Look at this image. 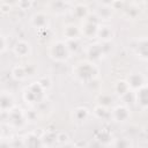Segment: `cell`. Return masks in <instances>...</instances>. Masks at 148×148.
<instances>
[{
	"label": "cell",
	"instance_id": "obj_1",
	"mask_svg": "<svg viewBox=\"0 0 148 148\" xmlns=\"http://www.w3.org/2000/svg\"><path fill=\"white\" fill-rule=\"evenodd\" d=\"M73 74L75 77L82 82L90 81L95 79L98 74V68L92 61H80L73 67Z\"/></svg>",
	"mask_w": 148,
	"mask_h": 148
},
{
	"label": "cell",
	"instance_id": "obj_2",
	"mask_svg": "<svg viewBox=\"0 0 148 148\" xmlns=\"http://www.w3.org/2000/svg\"><path fill=\"white\" fill-rule=\"evenodd\" d=\"M71 52L67 47V44L62 40L54 42L50 47V56L56 61H65L68 59Z\"/></svg>",
	"mask_w": 148,
	"mask_h": 148
},
{
	"label": "cell",
	"instance_id": "obj_3",
	"mask_svg": "<svg viewBox=\"0 0 148 148\" xmlns=\"http://www.w3.org/2000/svg\"><path fill=\"white\" fill-rule=\"evenodd\" d=\"M44 89L39 86L38 82H34L31 83L24 91V99L27 101V103H36L40 99V97L43 96Z\"/></svg>",
	"mask_w": 148,
	"mask_h": 148
},
{
	"label": "cell",
	"instance_id": "obj_4",
	"mask_svg": "<svg viewBox=\"0 0 148 148\" xmlns=\"http://www.w3.org/2000/svg\"><path fill=\"white\" fill-rule=\"evenodd\" d=\"M98 21H92L88 17L83 20V23L80 28V32L86 38H95L97 36V29H98Z\"/></svg>",
	"mask_w": 148,
	"mask_h": 148
},
{
	"label": "cell",
	"instance_id": "obj_5",
	"mask_svg": "<svg viewBox=\"0 0 148 148\" xmlns=\"http://www.w3.org/2000/svg\"><path fill=\"white\" fill-rule=\"evenodd\" d=\"M110 116L113 118L114 121L124 123V121H126L130 118L131 112H130L128 108H126L125 105H118V106H116L112 110V112L110 113Z\"/></svg>",
	"mask_w": 148,
	"mask_h": 148
},
{
	"label": "cell",
	"instance_id": "obj_6",
	"mask_svg": "<svg viewBox=\"0 0 148 148\" xmlns=\"http://www.w3.org/2000/svg\"><path fill=\"white\" fill-rule=\"evenodd\" d=\"M134 99L140 109L146 110L148 106V97H147V84H143L134 92Z\"/></svg>",
	"mask_w": 148,
	"mask_h": 148
},
{
	"label": "cell",
	"instance_id": "obj_7",
	"mask_svg": "<svg viewBox=\"0 0 148 148\" xmlns=\"http://www.w3.org/2000/svg\"><path fill=\"white\" fill-rule=\"evenodd\" d=\"M127 84L130 87L131 90L135 91L136 89H139L140 87H142L143 84H146V79L141 73H133L128 76L127 79Z\"/></svg>",
	"mask_w": 148,
	"mask_h": 148
},
{
	"label": "cell",
	"instance_id": "obj_8",
	"mask_svg": "<svg viewBox=\"0 0 148 148\" xmlns=\"http://www.w3.org/2000/svg\"><path fill=\"white\" fill-rule=\"evenodd\" d=\"M62 34H64V36L66 37L67 40H76L79 38V36L81 35L80 28L76 24H72V23L64 27Z\"/></svg>",
	"mask_w": 148,
	"mask_h": 148
},
{
	"label": "cell",
	"instance_id": "obj_9",
	"mask_svg": "<svg viewBox=\"0 0 148 148\" xmlns=\"http://www.w3.org/2000/svg\"><path fill=\"white\" fill-rule=\"evenodd\" d=\"M14 53L17 57H27L30 53V44L25 40H17L14 45Z\"/></svg>",
	"mask_w": 148,
	"mask_h": 148
},
{
	"label": "cell",
	"instance_id": "obj_10",
	"mask_svg": "<svg viewBox=\"0 0 148 148\" xmlns=\"http://www.w3.org/2000/svg\"><path fill=\"white\" fill-rule=\"evenodd\" d=\"M113 30L111 29L110 25H98L97 29V36L98 38H101L103 42H110L113 38Z\"/></svg>",
	"mask_w": 148,
	"mask_h": 148
},
{
	"label": "cell",
	"instance_id": "obj_11",
	"mask_svg": "<svg viewBox=\"0 0 148 148\" xmlns=\"http://www.w3.org/2000/svg\"><path fill=\"white\" fill-rule=\"evenodd\" d=\"M31 23L37 29H47V16L44 13H36L31 18Z\"/></svg>",
	"mask_w": 148,
	"mask_h": 148
},
{
	"label": "cell",
	"instance_id": "obj_12",
	"mask_svg": "<svg viewBox=\"0 0 148 148\" xmlns=\"http://www.w3.org/2000/svg\"><path fill=\"white\" fill-rule=\"evenodd\" d=\"M87 54L90 59L96 60V59H101L103 57V46L101 44H91L89 45V47L87 49Z\"/></svg>",
	"mask_w": 148,
	"mask_h": 148
},
{
	"label": "cell",
	"instance_id": "obj_13",
	"mask_svg": "<svg viewBox=\"0 0 148 148\" xmlns=\"http://www.w3.org/2000/svg\"><path fill=\"white\" fill-rule=\"evenodd\" d=\"M14 99L9 94H1L0 95V110L7 111L13 109Z\"/></svg>",
	"mask_w": 148,
	"mask_h": 148
},
{
	"label": "cell",
	"instance_id": "obj_14",
	"mask_svg": "<svg viewBox=\"0 0 148 148\" xmlns=\"http://www.w3.org/2000/svg\"><path fill=\"white\" fill-rule=\"evenodd\" d=\"M135 52H136V54H138L142 60H147L148 51H147V39H146V38L139 39V43H138V45L135 46Z\"/></svg>",
	"mask_w": 148,
	"mask_h": 148
},
{
	"label": "cell",
	"instance_id": "obj_15",
	"mask_svg": "<svg viewBox=\"0 0 148 148\" xmlns=\"http://www.w3.org/2000/svg\"><path fill=\"white\" fill-rule=\"evenodd\" d=\"M73 15L77 18H82L84 20L88 15H89V10H88V7L83 3H77L75 5L74 9H73Z\"/></svg>",
	"mask_w": 148,
	"mask_h": 148
},
{
	"label": "cell",
	"instance_id": "obj_16",
	"mask_svg": "<svg viewBox=\"0 0 148 148\" xmlns=\"http://www.w3.org/2000/svg\"><path fill=\"white\" fill-rule=\"evenodd\" d=\"M131 89H130V87H128V84H127V82L125 81V80H119V81H117L116 82V84H114V91L119 95V96H124L126 92H128Z\"/></svg>",
	"mask_w": 148,
	"mask_h": 148
},
{
	"label": "cell",
	"instance_id": "obj_17",
	"mask_svg": "<svg viewBox=\"0 0 148 148\" xmlns=\"http://www.w3.org/2000/svg\"><path fill=\"white\" fill-rule=\"evenodd\" d=\"M73 116H74V118H75L77 121H83V120H86V119L88 118V116H89V110H88L87 108H77V109L74 110Z\"/></svg>",
	"mask_w": 148,
	"mask_h": 148
},
{
	"label": "cell",
	"instance_id": "obj_18",
	"mask_svg": "<svg viewBox=\"0 0 148 148\" xmlns=\"http://www.w3.org/2000/svg\"><path fill=\"white\" fill-rule=\"evenodd\" d=\"M12 75L15 80H23L27 76V72H25V67L24 66H15L12 71Z\"/></svg>",
	"mask_w": 148,
	"mask_h": 148
},
{
	"label": "cell",
	"instance_id": "obj_19",
	"mask_svg": "<svg viewBox=\"0 0 148 148\" xmlns=\"http://www.w3.org/2000/svg\"><path fill=\"white\" fill-rule=\"evenodd\" d=\"M112 15V8L111 6H103L98 9L97 12V17L98 20L99 18H104V20H108L110 16Z\"/></svg>",
	"mask_w": 148,
	"mask_h": 148
},
{
	"label": "cell",
	"instance_id": "obj_20",
	"mask_svg": "<svg viewBox=\"0 0 148 148\" xmlns=\"http://www.w3.org/2000/svg\"><path fill=\"white\" fill-rule=\"evenodd\" d=\"M94 114L97 117V118H99V119H103V118H105L106 116H109L110 114V112L108 111V109L105 108V106H103V105H96L95 106V109H94Z\"/></svg>",
	"mask_w": 148,
	"mask_h": 148
},
{
	"label": "cell",
	"instance_id": "obj_21",
	"mask_svg": "<svg viewBox=\"0 0 148 148\" xmlns=\"http://www.w3.org/2000/svg\"><path fill=\"white\" fill-rule=\"evenodd\" d=\"M97 99H98V104H99V105H103V106H105V108H108V106L112 103L111 96H110V95H106V94L99 95Z\"/></svg>",
	"mask_w": 148,
	"mask_h": 148
},
{
	"label": "cell",
	"instance_id": "obj_22",
	"mask_svg": "<svg viewBox=\"0 0 148 148\" xmlns=\"http://www.w3.org/2000/svg\"><path fill=\"white\" fill-rule=\"evenodd\" d=\"M37 82L39 83V86H40L44 90H46V89H49V88L51 87V81H50L47 77H40Z\"/></svg>",
	"mask_w": 148,
	"mask_h": 148
},
{
	"label": "cell",
	"instance_id": "obj_23",
	"mask_svg": "<svg viewBox=\"0 0 148 148\" xmlns=\"http://www.w3.org/2000/svg\"><path fill=\"white\" fill-rule=\"evenodd\" d=\"M18 6L21 9L25 10V9L31 7V1L30 0H18Z\"/></svg>",
	"mask_w": 148,
	"mask_h": 148
},
{
	"label": "cell",
	"instance_id": "obj_24",
	"mask_svg": "<svg viewBox=\"0 0 148 148\" xmlns=\"http://www.w3.org/2000/svg\"><path fill=\"white\" fill-rule=\"evenodd\" d=\"M5 49H6V39L2 36H0V53L3 52Z\"/></svg>",
	"mask_w": 148,
	"mask_h": 148
},
{
	"label": "cell",
	"instance_id": "obj_25",
	"mask_svg": "<svg viewBox=\"0 0 148 148\" xmlns=\"http://www.w3.org/2000/svg\"><path fill=\"white\" fill-rule=\"evenodd\" d=\"M1 10H2L3 13H8V12L10 10V5H9V3L3 2V3L1 5Z\"/></svg>",
	"mask_w": 148,
	"mask_h": 148
},
{
	"label": "cell",
	"instance_id": "obj_26",
	"mask_svg": "<svg viewBox=\"0 0 148 148\" xmlns=\"http://www.w3.org/2000/svg\"><path fill=\"white\" fill-rule=\"evenodd\" d=\"M101 3H103V6H111V2L113 0H99Z\"/></svg>",
	"mask_w": 148,
	"mask_h": 148
},
{
	"label": "cell",
	"instance_id": "obj_27",
	"mask_svg": "<svg viewBox=\"0 0 148 148\" xmlns=\"http://www.w3.org/2000/svg\"><path fill=\"white\" fill-rule=\"evenodd\" d=\"M17 0H5V2L6 3H9V5H12V3H14V2H16Z\"/></svg>",
	"mask_w": 148,
	"mask_h": 148
},
{
	"label": "cell",
	"instance_id": "obj_28",
	"mask_svg": "<svg viewBox=\"0 0 148 148\" xmlns=\"http://www.w3.org/2000/svg\"><path fill=\"white\" fill-rule=\"evenodd\" d=\"M68 1H72V0H68Z\"/></svg>",
	"mask_w": 148,
	"mask_h": 148
}]
</instances>
